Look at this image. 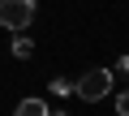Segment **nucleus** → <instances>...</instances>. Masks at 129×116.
<instances>
[{"label":"nucleus","mask_w":129,"mask_h":116,"mask_svg":"<svg viewBox=\"0 0 129 116\" xmlns=\"http://www.w3.org/2000/svg\"><path fill=\"white\" fill-rule=\"evenodd\" d=\"M69 90H73V82H69V78H52V95H60V99H64Z\"/></svg>","instance_id":"39448f33"},{"label":"nucleus","mask_w":129,"mask_h":116,"mask_svg":"<svg viewBox=\"0 0 129 116\" xmlns=\"http://www.w3.org/2000/svg\"><path fill=\"white\" fill-rule=\"evenodd\" d=\"M73 90H78V99H86V103H99V99L112 90V69H86V73L73 82Z\"/></svg>","instance_id":"f257e3e1"},{"label":"nucleus","mask_w":129,"mask_h":116,"mask_svg":"<svg viewBox=\"0 0 129 116\" xmlns=\"http://www.w3.org/2000/svg\"><path fill=\"white\" fill-rule=\"evenodd\" d=\"M13 116H52V107H47L43 99H22V103L13 107Z\"/></svg>","instance_id":"7ed1b4c3"},{"label":"nucleus","mask_w":129,"mask_h":116,"mask_svg":"<svg viewBox=\"0 0 129 116\" xmlns=\"http://www.w3.org/2000/svg\"><path fill=\"white\" fill-rule=\"evenodd\" d=\"M30 52H35V43H30L26 34H17V39H13V56H17V60H30Z\"/></svg>","instance_id":"20e7f679"},{"label":"nucleus","mask_w":129,"mask_h":116,"mask_svg":"<svg viewBox=\"0 0 129 116\" xmlns=\"http://www.w3.org/2000/svg\"><path fill=\"white\" fill-rule=\"evenodd\" d=\"M116 73H125V78H129V56H120V60H116Z\"/></svg>","instance_id":"0eeeda50"},{"label":"nucleus","mask_w":129,"mask_h":116,"mask_svg":"<svg viewBox=\"0 0 129 116\" xmlns=\"http://www.w3.org/2000/svg\"><path fill=\"white\" fill-rule=\"evenodd\" d=\"M35 13H39L35 0H0V26L5 30H26L35 22Z\"/></svg>","instance_id":"f03ea898"},{"label":"nucleus","mask_w":129,"mask_h":116,"mask_svg":"<svg viewBox=\"0 0 129 116\" xmlns=\"http://www.w3.org/2000/svg\"><path fill=\"white\" fill-rule=\"evenodd\" d=\"M116 112H120V116H129V86L116 95Z\"/></svg>","instance_id":"423d86ee"}]
</instances>
